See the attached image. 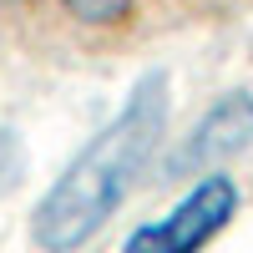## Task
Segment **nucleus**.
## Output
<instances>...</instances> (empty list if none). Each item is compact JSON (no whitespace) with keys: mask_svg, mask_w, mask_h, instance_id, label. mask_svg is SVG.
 Listing matches in <instances>:
<instances>
[{"mask_svg":"<svg viewBox=\"0 0 253 253\" xmlns=\"http://www.w3.org/2000/svg\"><path fill=\"white\" fill-rule=\"evenodd\" d=\"M167 112H172V76L147 71L122 96V107L71 152V162L46 182L31 208V243L41 253H81L107 228L132 187L152 172L167 142Z\"/></svg>","mask_w":253,"mask_h":253,"instance_id":"f257e3e1","label":"nucleus"},{"mask_svg":"<svg viewBox=\"0 0 253 253\" xmlns=\"http://www.w3.org/2000/svg\"><path fill=\"white\" fill-rule=\"evenodd\" d=\"M238 182L228 172H203L167 203L157 218L137 223L122 238V253H208L238 218Z\"/></svg>","mask_w":253,"mask_h":253,"instance_id":"f03ea898","label":"nucleus"},{"mask_svg":"<svg viewBox=\"0 0 253 253\" xmlns=\"http://www.w3.org/2000/svg\"><path fill=\"white\" fill-rule=\"evenodd\" d=\"M253 152V91L233 86L213 96L208 107L193 117V126L182 132V142L167 157V172L177 177H203V172H223L233 157Z\"/></svg>","mask_w":253,"mask_h":253,"instance_id":"7ed1b4c3","label":"nucleus"},{"mask_svg":"<svg viewBox=\"0 0 253 253\" xmlns=\"http://www.w3.org/2000/svg\"><path fill=\"white\" fill-rule=\"evenodd\" d=\"M71 20L81 26H96V31H117L137 15V0H61Z\"/></svg>","mask_w":253,"mask_h":253,"instance_id":"20e7f679","label":"nucleus"},{"mask_svg":"<svg viewBox=\"0 0 253 253\" xmlns=\"http://www.w3.org/2000/svg\"><path fill=\"white\" fill-rule=\"evenodd\" d=\"M20 167H26V157H20V137L0 122V193H10V187L20 182Z\"/></svg>","mask_w":253,"mask_h":253,"instance_id":"39448f33","label":"nucleus"}]
</instances>
